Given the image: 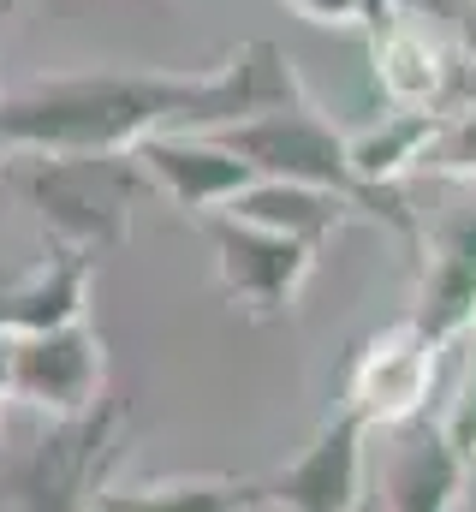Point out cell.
Segmentation results:
<instances>
[{"label":"cell","instance_id":"8992f818","mask_svg":"<svg viewBox=\"0 0 476 512\" xmlns=\"http://www.w3.org/2000/svg\"><path fill=\"white\" fill-rule=\"evenodd\" d=\"M6 399H24L48 417H78L108 399V340L90 322L12 340V382Z\"/></svg>","mask_w":476,"mask_h":512},{"label":"cell","instance_id":"7c38bea8","mask_svg":"<svg viewBox=\"0 0 476 512\" xmlns=\"http://www.w3.org/2000/svg\"><path fill=\"white\" fill-rule=\"evenodd\" d=\"M90 280H96V256L72 251V245H48L42 262L0 280V334L30 340V334H54V328L84 322L90 316Z\"/></svg>","mask_w":476,"mask_h":512},{"label":"cell","instance_id":"7402d4cb","mask_svg":"<svg viewBox=\"0 0 476 512\" xmlns=\"http://www.w3.org/2000/svg\"><path fill=\"white\" fill-rule=\"evenodd\" d=\"M0 161H6V149H0Z\"/></svg>","mask_w":476,"mask_h":512},{"label":"cell","instance_id":"ba28073f","mask_svg":"<svg viewBox=\"0 0 476 512\" xmlns=\"http://www.w3.org/2000/svg\"><path fill=\"white\" fill-rule=\"evenodd\" d=\"M363 441H369V423L352 405H340L286 471L262 477L268 507L274 512H363V501H369L363 495V471H369L363 465Z\"/></svg>","mask_w":476,"mask_h":512},{"label":"cell","instance_id":"5bb4252c","mask_svg":"<svg viewBox=\"0 0 476 512\" xmlns=\"http://www.w3.org/2000/svg\"><path fill=\"white\" fill-rule=\"evenodd\" d=\"M375 78L387 90L393 108H423V114H447V96L459 84L453 54L441 48V36L429 24L399 18L381 42H375Z\"/></svg>","mask_w":476,"mask_h":512},{"label":"cell","instance_id":"e0dca14e","mask_svg":"<svg viewBox=\"0 0 476 512\" xmlns=\"http://www.w3.org/2000/svg\"><path fill=\"white\" fill-rule=\"evenodd\" d=\"M423 167L441 173V179H476V108H459V114L435 120Z\"/></svg>","mask_w":476,"mask_h":512},{"label":"cell","instance_id":"7a4b0ae2","mask_svg":"<svg viewBox=\"0 0 476 512\" xmlns=\"http://www.w3.org/2000/svg\"><path fill=\"white\" fill-rule=\"evenodd\" d=\"M18 197L42 215L48 245L108 256L131 239V215L155 191L137 155H6Z\"/></svg>","mask_w":476,"mask_h":512},{"label":"cell","instance_id":"9c48e42d","mask_svg":"<svg viewBox=\"0 0 476 512\" xmlns=\"http://www.w3.org/2000/svg\"><path fill=\"white\" fill-rule=\"evenodd\" d=\"M393 429L399 435L381 459V489H375L381 512H453L459 495L471 489L476 459L447 435V423L411 417Z\"/></svg>","mask_w":476,"mask_h":512},{"label":"cell","instance_id":"52a82bcc","mask_svg":"<svg viewBox=\"0 0 476 512\" xmlns=\"http://www.w3.org/2000/svg\"><path fill=\"white\" fill-rule=\"evenodd\" d=\"M435 358H441V346L411 316L369 334L352 352V370H346V405L369 429L423 417V399H429V382H435Z\"/></svg>","mask_w":476,"mask_h":512},{"label":"cell","instance_id":"30bf717a","mask_svg":"<svg viewBox=\"0 0 476 512\" xmlns=\"http://www.w3.org/2000/svg\"><path fill=\"white\" fill-rule=\"evenodd\" d=\"M131 155H137V167L149 173V185H155L167 203L191 209V215H221L238 191L256 179L233 149H227L221 137H209V131H155V137H143Z\"/></svg>","mask_w":476,"mask_h":512},{"label":"cell","instance_id":"2e32d148","mask_svg":"<svg viewBox=\"0 0 476 512\" xmlns=\"http://www.w3.org/2000/svg\"><path fill=\"white\" fill-rule=\"evenodd\" d=\"M435 120H441V114H423V108H393V114H381L369 131L346 137V143H352L357 179H363L369 191H387L393 179H405L411 167H423L429 137H435Z\"/></svg>","mask_w":476,"mask_h":512},{"label":"cell","instance_id":"6da1fadb","mask_svg":"<svg viewBox=\"0 0 476 512\" xmlns=\"http://www.w3.org/2000/svg\"><path fill=\"white\" fill-rule=\"evenodd\" d=\"M304 78L286 48L256 36L221 66L155 72V66H96L36 78L0 96L6 155H131L155 131H227L238 120L304 102Z\"/></svg>","mask_w":476,"mask_h":512},{"label":"cell","instance_id":"44dd1931","mask_svg":"<svg viewBox=\"0 0 476 512\" xmlns=\"http://www.w3.org/2000/svg\"><path fill=\"white\" fill-rule=\"evenodd\" d=\"M471 483H476V471H471ZM471 501H476V495H471Z\"/></svg>","mask_w":476,"mask_h":512},{"label":"cell","instance_id":"ac0fdd59","mask_svg":"<svg viewBox=\"0 0 476 512\" xmlns=\"http://www.w3.org/2000/svg\"><path fill=\"white\" fill-rule=\"evenodd\" d=\"M286 6L310 24H357L369 12V0H286Z\"/></svg>","mask_w":476,"mask_h":512},{"label":"cell","instance_id":"ffe728a7","mask_svg":"<svg viewBox=\"0 0 476 512\" xmlns=\"http://www.w3.org/2000/svg\"><path fill=\"white\" fill-rule=\"evenodd\" d=\"M363 512H381V501H375V495H369V501H363Z\"/></svg>","mask_w":476,"mask_h":512},{"label":"cell","instance_id":"9a60e30c","mask_svg":"<svg viewBox=\"0 0 476 512\" xmlns=\"http://www.w3.org/2000/svg\"><path fill=\"white\" fill-rule=\"evenodd\" d=\"M221 215H238V221H256V227H274V233H292L304 245H328L357 209L334 191H316V185H292V179H250Z\"/></svg>","mask_w":476,"mask_h":512},{"label":"cell","instance_id":"3957f363","mask_svg":"<svg viewBox=\"0 0 476 512\" xmlns=\"http://www.w3.org/2000/svg\"><path fill=\"white\" fill-rule=\"evenodd\" d=\"M209 137H221V143L233 149L256 179H292V185L334 191V197H346V203H352L357 215L387 221L393 233L417 239L411 209H405L393 191H369V185L357 179L346 131H334V120H328L310 96H304V102H292V108H274V114L238 120V126H227V131H209Z\"/></svg>","mask_w":476,"mask_h":512},{"label":"cell","instance_id":"4fadbf2b","mask_svg":"<svg viewBox=\"0 0 476 512\" xmlns=\"http://www.w3.org/2000/svg\"><path fill=\"white\" fill-rule=\"evenodd\" d=\"M262 477H227V471H167L108 483L96 495V512H262Z\"/></svg>","mask_w":476,"mask_h":512},{"label":"cell","instance_id":"8fae6325","mask_svg":"<svg viewBox=\"0 0 476 512\" xmlns=\"http://www.w3.org/2000/svg\"><path fill=\"white\" fill-rule=\"evenodd\" d=\"M411 322H417L441 352L476 328V209H459L453 221H441V227L429 233Z\"/></svg>","mask_w":476,"mask_h":512},{"label":"cell","instance_id":"d6986e66","mask_svg":"<svg viewBox=\"0 0 476 512\" xmlns=\"http://www.w3.org/2000/svg\"><path fill=\"white\" fill-rule=\"evenodd\" d=\"M6 382H12V340L0 334V399H6Z\"/></svg>","mask_w":476,"mask_h":512},{"label":"cell","instance_id":"603a6c76","mask_svg":"<svg viewBox=\"0 0 476 512\" xmlns=\"http://www.w3.org/2000/svg\"><path fill=\"white\" fill-rule=\"evenodd\" d=\"M0 6H6V0H0Z\"/></svg>","mask_w":476,"mask_h":512},{"label":"cell","instance_id":"5b68a950","mask_svg":"<svg viewBox=\"0 0 476 512\" xmlns=\"http://www.w3.org/2000/svg\"><path fill=\"white\" fill-rule=\"evenodd\" d=\"M209 227V245H215V274H221V292L233 298L244 316H286L304 292V280L316 274V245L292 239V233H274V227H256V221H238V215H203Z\"/></svg>","mask_w":476,"mask_h":512},{"label":"cell","instance_id":"277c9868","mask_svg":"<svg viewBox=\"0 0 476 512\" xmlns=\"http://www.w3.org/2000/svg\"><path fill=\"white\" fill-rule=\"evenodd\" d=\"M125 441V399L108 393L78 417H54L0 471V512H96Z\"/></svg>","mask_w":476,"mask_h":512}]
</instances>
